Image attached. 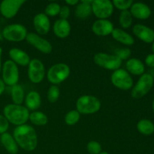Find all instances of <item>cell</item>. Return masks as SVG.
I'll return each mask as SVG.
<instances>
[{"label": "cell", "instance_id": "33", "mask_svg": "<svg viewBox=\"0 0 154 154\" xmlns=\"http://www.w3.org/2000/svg\"><path fill=\"white\" fill-rule=\"evenodd\" d=\"M87 151L90 154H99L102 153V146L96 141H91L87 144Z\"/></svg>", "mask_w": 154, "mask_h": 154}, {"label": "cell", "instance_id": "28", "mask_svg": "<svg viewBox=\"0 0 154 154\" xmlns=\"http://www.w3.org/2000/svg\"><path fill=\"white\" fill-rule=\"evenodd\" d=\"M119 22L123 28L127 29L130 27L132 23V16L130 11L128 10L123 11L119 17Z\"/></svg>", "mask_w": 154, "mask_h": 154}, {"label": "cell", "instance_id": "41", "mask_svg": "<svg viewBox=\"0 0 154 154\" xmlns=\"http://www.w3.org/2000/svg\"><path fill=\"white\" fill-rule=\"evenodd\" d=\"M99 154H109V153H107V152H102V153H100Z\"/></svg>", "mask_w": 154, "mask_h": 154}, {"label": "cell", "instance_id": "39", "mask_svg": "<svg viewBox=\"0 0 154 154\" xmlns=\"http://www.w3.org/2000/svg\"><path fill=\"white\" fill-rule=\"evenodd\" d=\"M66 2L69 5H78L79 2H78V0H67V1H66Z\"/></svg>", "mask_w": 154, "mask_h": 154}, {"label": "cell", "instance_id": "29", "mask_svg": "<svg viewBox=\"0 0 154 154\" xmlns=\"http://www.w3.org/2000/svg\"><path fill=\"white\" fill-rule=\"evenodd\" d=\"M80 117H81L80 113L77 110H72L66 114V117H65V122L67 125L73 126L79 121Z\"/></svg>", "mask_w": 154, "mask_h": 154}, {"label": "cell", "instance_id": "32", "mask_svg": "<svg viewBox=\"0 0 154 154\" xmlns=\"http://www.w3.org/2000/svg\"><path fill=\"white\" fill-rule=\"evenodd\" d=\"M112 3L114 7L123 11L131 8L132 5L133 4V2L132 0H114Z\"/></svg>", "mask_w": 154, "mask_h": 154}, {"label": "cell", "instance_id": "25", "mask_svg": "<svg viewBox=\"0 0 154 154\" xmlns=\"http://www.w3.org/2000/svg\"><path fill=\"white\" fill-rule=\"evenodd\" d=\"M11 93L14 104L20 105L24 100V91L23 87L19 84H16L12 87Z\"/></svg>", "mask_w": 154, "mask_h": 154}, {"label": "cell", "instance_id": "16", "mask_svg": "<svg viewBox=\"0 0 154 154\" xmlns=\"http://www.w3.org/2000/svg\"><path fill=\"white\" fill-rule=\"evenodd\" d=\"M132 31L138 38L146 43H151L154 42V31L146 26L137 24L134 26Z\"/></svg>", "mask_w": 154, "mask_h": 154}, {"label": "cell", "instance_id": "35", "mask_svg": "<svg viewBox=\"0 0 154 154\" xmlns=\"http://www.w3.org/2000/svg\"><path fill=\"white\" fill-rule=\"evenodd\" d=\"M9 127V123L4 116L0 114V134L5 133Z\"/></svg>", "mask_w": 154, "mask_h": 154}, {"label": "cell", "instance_id": "24", "mask_svg": "<svg viewBox=\"0 0 154 154\" xmlns=\"http://www.w3.org/2000/svg\"><path fill=\"white\" fill-rule=\"evenodd\" d=\"M93 11H92V7L90 5L84 4L81 2L77 5V7L75 8V15L79 19H86L90 17Z\"/></svg>", "mask_w": 154, "mask_h": 154}, {"label": "cell", "instance_id": "27", "mask_svg": "<svg viewBox=\"0 0 154 154\" xmlns=\"http://www.w3.org/2000/svg\"><path fill=\"white\" fill-rule=\"evenodd\" d=\"M29 119L31 123L35 126H45L48 123V117L41 111H35L29 114Z\"/></svg>", "mask_w": 154, "mask_h": 154}, {"label": "cell", "instance_id": "10", "mask_svg": "<svg viewBox=\"0 0 154 154\" xmlns=\"http://www.w3.org/2000/svg\"><path fill=\"white\" fill-rule=\"evenodd\" d=\"M92 11L99 20H105L111 16L114 11L112 2L109 0H96L91 5Z\"/></svg>", "mask_w": 154, "mask_h": 154}, {"label": "cell", "instance_id": "8", "mask_svg": "<svg viewBox=\"0 0 154 154\" xmlns=\"http://www.w3.org/2000/svg\"><path fill=\"white\" fill-rule=\"evenodd\" d=\"M2 81L5 84L13 86L17 84L19 81V70L17 65L12 60H7L5 62L2 69Z\"/></svg>", "mask_w": 154, "mask_h": 154}, {"label": "cell", "instance_id": "4", "mask_svg": "<svg viewBox=\"0 0 154 154\" xmlns=\"http://www.w3.org/2000/svg\"><path fill=\"white\" fill-rule=\"evenodd\" d=\"M70 75V69L65 63H57L51 66L48 70L47 77L51 84H59L66 81Z\"/></svg>", "mask_w": 154, "mask_h": 154}, {"label": "cell", "instance_id": "19", "mask_svg": "<svg viewBox=\"0 0 154 154\" xmlns=\"http://www.w3.org/2000/svg\"><path fill=\"white\" fill-rule=\"evenodd\" d=\"M9 56L15 64H18L20 66H29L30 63V58L28 54L17 48L10 50Z\"/></svg>", "mask_w": 154, "mask_h": 154}, {"label": "cell", "instance_id": "30", "mask_svg": "<svg viewBox=\"0 0 154 154\" xmlns=\"http://www.w3.org/2000/svg\"><path fill=\"white\" fill-rule=\"evenodd\" d=\"M59 97H60V90H59L58 87H57L56 85H52L50 87L48 92V100L51 103H54L58 100Z\"/></svg>", "mask_w": 154, "mask_h": 154}, {"label": "cell", "instance_id": "9", "mask_svg": "<svg viewBox=\"0 0 154 154\" xmlns=\"http://www.w3.org/2000/svg\"><path fill=\"white\" fill-rule=\"evenodd\" d=\"M111 82L113 85L122 90H128L133 85V81L129 72L122 69L114 71L111 75Z\"/></svg>", "mask_w": 154, "mask_h": 154}, {"label": "cell", "instance_id": "26", "mask_svg": "<svg viewBox=\"0 0 154 154\" xmlns=\"http://www.w3.org/2000/svg\"><path fill=\"white\" fill-rule=\"evenodd\" d=\"M137 129L140 133L150 135L154 132V124L149 120H141L137 124Z\"/></svg>", "mask_w": 154, "mask_h": 154}, {"label": "cell", "instance_id": "42", "mask_svg": "<svg viewBox=\"0 0 154 154\" xmlns=\"http://www.w3.org/2000/svg\"><path fill=\"white\" fill-rule=\"evenodd\" d=\"M152 48H153V51L154 52V42H153V47H152Z\"/></svg>", "mask_w": 154, "mask_h": 154}, {"label": "cell", "instance_id": "36", "mask_svg": "<svg viewBox=\"0 0 154 154\" xmlns=\"http://www.w3.org/2000/svg\"><path fill=\"white\" fill-rule=\"evenodd\" d=\"M60 14L61 19L67 20V18L70 15V9H69L68 6H63V7L60 8V14Z\"/></svg>", "mask_w": 154, "mask_h": 154}, {"label": "cell", "instance_id": "38", "mask_svg": "<svg viewBox=\"0 0 154 154\" xmlns=\"http://www.w3.org/2000/svg\"><path fill=\"white\" fill-rule=\"evenodd\" d=\"M5 84L3 82V81L2 79H0V96L3 93V92L5 91Z\"/></svg>", "mask_w": 154, "mask_h": 154}, {"label": "cell", "instance_id": "23", "mask_svg": "<svg viewBox=\"0 0 154 154\" xmlns=\"http://www.w3.org/2000/svg\"><path fill=\"white\" fill-rule=\"evenodd\" d=\"M126 69L130 72L135 75H143L144 72V66L141 61L135 58L130 59L126 62Z\"/></svg>", "mask_w": 154, "mask_h": 154}, {"label": "cell", "instance_id": "6", "mask_svg": "<svg viewBox=\"0 0 154 154\" xmlns=\"http://www.w3.org/2000/svg\"><path fill=\"white\" fill-rule=\"evenodd\" d=\"M94 63L101 68L116 71L120 69L122 60L116 55H109L105 53H98L93 57Z\"/></svg>", "mask_w": 154, "mask_h": 154}, {"label": "cell", "instance_id": "7", "mask_svg": "<svg viewBox=\"0 0 154 154\" xmlns=\"http://www.w3.org/2000/svg\"><path fill=\"white\" fill-rule=\"evenodd\" d=\"M27 34L26 27L18 23L7 26L2 30V36L9 42H21L26 38Z\"/></svg>", "mask_w": 154, "mask_h": 154}, {"label": "cell", "instance_id": "20", "mask_svg": "<svg viewBox=\"0 0 154 154\" xmlns=\"http://www.w3.org/2000/svg\"><path fill=\"white\" fill-rule=\"evenodd\" d=\"M111 35H112L113 38L116 41L125 45L129 46V45H132L135 43V40H134L133 37L131 36L129 33L125 32L124 30L121 29H114V30L111 32Z\"/></svg>", "mask_w": 154, "mask_h": 154}, {"label": "cell", "instance_id": "37", "mask_svg": "<svg viewBox=\"0 0 154 154\" xmlns=\"http://www.w3.org/2000/svg\"><path fill=\"white\" fill-rule=\"evenodd\" d=\"M145 63L150 67H154V54H149L146 57Z\"/></svg>", "mask_w": 154, "mask_h": 154}, {"label": "cell", "instance_id": "5", "mask_svg": "<svg viewBox=\"0 0 154 154\" xmlns=\"http://www.w3.org/2000/svg\"><path fill=\"white\" fill-rule=\"evenodd\" d=\"M153 85V78L150 74H143L131 92L134 99H141L149 93Z\"/></svg>", "mask_w": 154, "mask_h": 154}, {"label": "cell", "instance_id": "21", "mask_svg": "<svg viewBox=\"0 0 154 154\" xmlns=\"http://www.w3.org/2000/svg\"><path fill=\"white\" fill-rule=\"evenodd\" d=\"M1 142L3 147L5 148L10 154H16L18 152V145L15 141L14 137L9 133H5L1 135Z\"/></svg>", "mask_w": 154, "mask_h": 154}, {"label": "cell", "instance_id": "22", "mask_svg": "<svg viewBox=\"0 0 154 154\" xmlns=\"http://www.w3.org/2000/svg\"><path fill=\"white\" fill-rule=\"evenodd\" d=\"M26 105L28 110L35 111L41 106V97L38 93L31 91L26 96Z\"/></svg>", "mask_w": 154, "mask_h": 154}, {"label": "cell", "instance_id": "1", "mask_svg": "<svg viewBox=\"0 0 154 154\" xmlns=\"http://www.w3.org/2000/svg\"><path fill=\"white\" fill-rule=\"evenodd\" d=\"M14 138L17 145L26 151H32L37 147V134L34 128L28 125L17 126L14 130Z\"/></svg>", "mask_w": 154, "mask_h": 154}, {"label": "cell", "instance_id": "13", "mask_svg": "<svg viewBox=\"0 0 154 154\" xmlns=\"http://www.w3.org/2000/svg\"><path fill=\"white\" fill-rule=\"evenodd\" d=\"M26 39L29 44L32 45L33 47H35L36 49L38 50L43 54H49L52 52L53 48L51 44L48 40L43 38L35 33H28Z\"/></svg>", "mask_w": 154, "mask_h": 154}, {"label": "cell", "instance_id": "3", "mask_svg": "<svg viewBox=\"0 0 154 154\" xmlns=\"http://www.w3.org/2000/svg\"><path fill=\"white\" fill-rule=\"evenodd\" d=\"M77 111L80 114H92L97 112L101 108V102L99 99L93 96H81L76 102Z\"/></svg>", "mask_w": 154, "mask_h": 154}, {"label": "cell", "instance_id": "15", "mask_svg": "<svg viewBox=\"0 0 154 154\" xmlns=\"http://www.w3.org/2000/svg\"><path fill=\"white\" fill-rule=\"evenodd\" d=\"M93 32L99 36H106L111 34L114 30V26L111 21L105 20H98L92 26Z\"/></svg>", "mask_w": 154, "mask_h": 154}, {"label": "cell", "instance_id": "34", "mask_svg": "<svg viewBox=\"0 0 154 154\" xmlns=\"http://www.w3.org/2000/svg\"><path fill=\"white\" fill-rule=\"evenodd\" d=\"M132 51L129 48H123V49L118 50L116 51V56L120 59L121 60H126L130 57Z\"/></svg>", "mask_w": 154, "mask_h": 154}, {"label": "cell", "instance_id": "31", "mask_svg": "<svg viewBox=\"0 0 154 154\" xmlns=\"http://www.w3.org/2000/svg\"><path fill=\"white\" fill-rule=\"evenodd\" d=\"M60 5L57 3L55 2H52L50 3L49 5H48V6L45 8V14L47 16H51L54 17L56 16V15L59 14H60Z\"/></svg>", "mask_w": 154, "mask_h": 154}, {"label": "cell", "instance_id": "40", "mask_svg": "<svg viewBox=\"0 0 154 154\" xmlns=\"http://www.w3.org/2000/svg\"><path fill=\"white\" fill-rule=\"evenodd\" d=\"M2 49L0 48V72L2 70Z\"/></svg>", "mask_w": 154, "mask_h": 154}, {"label": "cell", "instance_id": "17", "mask_svg": "<svg viewBox=\"0 0 154 154\" xmlns=\"http://www.w3.org/2000/svg\"><path fill=\"white\" fill-rule=\"evenodd\" d=\"M130 13L132 16L137 19H147L151 14L150 8L146 4L141 2L133 3L131 6Z\"/></svg>", "mask_w": 154, "mask_h": 154}, {"label": "cell", "instance_id": "12", "mask_svg": "<svg viewBox=\"0 0 154 154\" xmlns=\"http://www.w3.org/2000/svg\"><path fill=\"white\" fill-rule=\"evenodd\" d=\"M26 0H4L0 4V12L7 19L14 17L17 14Z\"/></svg>", "mask_w": 154, "mask_h": 154}, {"label": "cell", "instance_id": "43", "mask_svg": "<svg viewBox=\"0 0 154 154\" xmlns=\"http://www.w3.org/2000/svg\"><path fill=\"white\" fill-rule=\"evenodd\" d=\"M153 111H154V101H153Z\"/></svg>", "mask_w": 154, "mask_h": 154}, {"label": "cell", "instance_id": "18", "mask_svg": "<svg viewBox=\"0 0 154 154\" xmlns=\"http://www.w3.org/2000/svg\"><path fill=\"white\" fill-rule=\"evenodd\" d=\"M54 32L58 38H65L71 32V26L67 20H57L54 25Z\"/></svg>", "mask_w": 154, "mask_h": 154}, {"label": "cell", "instance_id": "2", "mask_svg": "<svg viewBox=\"0 0 154 154\" xmlns=\"http://www.w3.org/2000/svg\"><path fill=\"white\" fill-rule=\"evenodd\" d=\"M4 117L11 123L16 126H22L27 122L29 117V110L22 105L9 104L3 110Z\"/></svg>", "mask_w": 154, "mask_h": 154}, {"label": "cell", "instance_id": "11", "mask_svg": "<svg viewBox=\"0 0 154 154\" xmlns=\"http://www.w3.org/2000/svg\"><path fill=\"white\" fill-rule=\"evenodd\" d=\"M45 75V69L42 62L38 59L30 60L28 69V76L30 81L34 84H38L43 81Z\"/></svg>", "mask_w": 154, "mask_h": 154}, {"label": "cell", "instance_id": "14", "mask_svg": "<svg viewBox=\"0 0 154 154\" xmlns=\"http://www.w3.org/2000/svg\"><path fill=\"white\" fill-rule=\"evenodd\" d=\"M33 25L35 29L39 35H46L51 29V23L48 17L45 14H38L33 19Z\"/></svg>", "mask_w": 154, "mask_h": 154}]
</instances>
